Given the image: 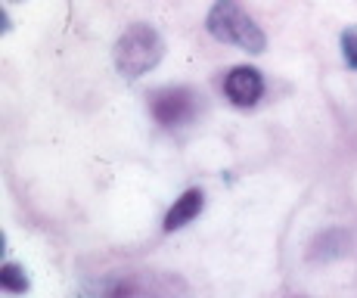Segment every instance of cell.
Here are the masks:
<instances>
[{
	"label": "cell",
	"instance_id": "5",
	"mask_svg": "<svg viewBox=\"0 0 357 298\" xmlns=\"http://www.w3.org/2000/svg\"><path fill=\"white\" fill-rule=\"evenodd\" d=\"M202 205H205L202 190H187L181 199H174V205H171L168 214H165V221H162L165 233H174V230H181V227H187L190 221H196L199 211H202Z\"/></svg>",
	"mask_w": 357,
	"mask_h": 298
},
{
	"label": "cell",
	"instance_id": "7",
	"mask_svg": "<svg viewBox=\"0 0 357 298\" xmlns=\"http://www.w3.org/2000/svg\"><path fill=\"white\" fill-rule=\"evenodd\" d=\"M109 298H159L155 292H149L143 283H134V280H125V283H115Z\"/></svg>",
	"mask_w": 357,
	"mask_h": 298
},
{
	"label": "cell",
	"instance_id": "6",
	"mask_svg": "<svg viewBox=\"0 0 357 298\" xmlns=\"http://www.w3.org/2000/svg\"><path fill=\"white\" fill-rule=\"evenodd\" d=\"M0 286L13 295H25L31 289V280H29V274H25L22 265H16V261H3V267H0Z\"/></svg>",
	"mask_w": 357,
	"mask_h": 298
},
{
	"label": "cell",
	"instance_id": "8",
	"mask_svg": "<svg viewBox=\"0 0 357 298\" xmlns=\"http://www.w3.org/2000/svg\"><path fill=\"white\" fill-rule=\"evenodd\" d=\"M342 59L351 72H357V25H348L342 31Z\"/></svg>",
	"mask_w": 357,
	"mask_h": 298
},
{
	"label": "cell",
	"instance_id": "2",
	"mask_svg": "<svg viewBox=\"0 0 357 298\" xmlns=\"http://www.w3.org/2000/svg\"><path fill=\"white\" fill-rule=\"evenodd\" d=\"M162 57H165L162 34L146 22H137V25H130V29H125V34L115 40V50H112L115 68H119V75L128 81L143 78L146 72H153L162 62Z\"/></svg>",
	"mask_w": 357,
	"mask_h": 298
},
{
	"label": "cell",
	"instance_id": "1",
	"mask_svg": "<svg viewBox=\"0 0 357 298\" xmlns=\"http://www.w3.org/2000/svg\"><path fill=\"white\" fill-rule=\"evenodd\" d=\"M205 29L221 44H233L245 53H264L267 34L255 25V19L236 3V0H215L205 16Z\"/></svg>",
	"mask_w": 357,
	"mask_h": 298
},
{
	"label": "cell",
	"instance_id": "3",
	"mask_svg": "<svg viewBox=\"0 0 357 298\" xmlns=\"http://www.w3.org/2000/svg\"><path fill=\"white\" fill-rule=\"evenodd\" d=\"M199 109V96L190 87H162L149 96V112L162 128H181V124L193 121Z\"/></svg>",
	"mask_w": 357,
	"mask_h": 298
},
{
	"label": "cell",
	"instance_id": "4",
	"mask_svg": "<svg viewBox=\"0 0 357 298\" xmlns=\"http://www.w3.org/2000/svg\"><path fill=\"white\" fill-rule=\"evenodd\" d=\"M224 94H227V100L233 106L249 109L264 96V78H261L258 68L236 66V68H230L227 78H224Z\"/></svg>",
	"mask_w": 357,
	"mask_h": 298
}]
</instances>
